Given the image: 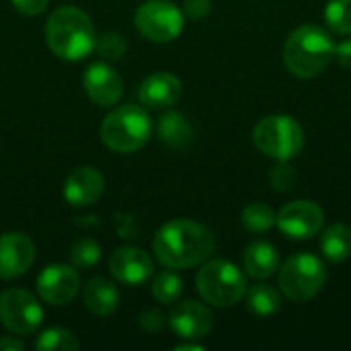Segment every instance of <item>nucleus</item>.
<instances>
[{
  "label": "nucleus",
  "instance_id": "nucleus-1",
  "mask_svg": "<svg viewBox=\"0 0 351 351\" xmlns=\"http://www.w3.org/2000/svg\"><path fill=\"white\" fill-rule=\"evenodd\" d=\"M214 249V234L204 224L189 218H177L162 224L152 241V251L167 269L202 265L210 259Z\"/></svg>",
  "mask_w": 351,
  "mask_h": 351
},
{
  "label": "nucleus",
  "instance_id": "nucleus-22",
  "mask_svg": "<svg viewBox=\"0 0 351 351\" xmlns=\"http://www.w3.org/2000/svg\"><path fill=\"white\" fill-rule=\"evenodd\" d=\"M247 308L257 317H274L282 308V294L269 284H255L245 292Z\"/></svg>",
  "mask_w": 351,
  "mask_h": 351
},
{
  "label": "nucleus",
  "instance_id": "nucleus-21",
  "mask_svg": "<svg viewBox=\"0 0 351 351\" xmlns=\"http://www.w3.org/2000/svg\"><path fill=\"white\" fill-rule=\"evenodd\" d=\"M158 138L173 148H185L193 138V128L183 113L169 111L158 119Z\"/></svg>",
  "mask_w": 351,
  "mask_h": 351
},
{
  "label": "nucleus",
  "instance_id": "nucleus-4",
  "mask_svg": "<svg viewBox=\"0 0 351 351\" xmlns=\"http://www.w3.org/2000/svg\"><path fill=\"white\" fill-rule=\"evenodd\" d=\"M152 134V119L140 105H123L101 123V140L113 152L130 154L142 150Z\"/></svg>",
  "mask_w": 351,
  "mask_h": 351
},
{
  "label": "nucleus",
  "instance_id": "nucleus-5",
  "mask_svg": "<svg viewBox=\"0 0 351 351\" xmlns=\"http://www.w3.org/2000/svg\"><path fill=\"white\" fill-rule=\"evenodd\" d=\"M195 288L204 302L218 308H230L245 298L247 276L226 259L204 261L195 276Z\"/></svg>",
  "mask_w": 351,
  "mask_h": 351
},
{
  "label": "nucleus",
  "instance_id": "nucleus-33",
  "mask_svg": "<svg viewBox=\"0 0 351 351\" xmlns=\"http://www.w3.org/2000/svg\"><path fill=\"white\" fill-rule=\"evenodd\" d=\"M335 60L339 66L351 68V39H343L335 45Z\"/></svg>",
  "mask_w": 351,
  "mask_h": 351
},
{
  "label": "nucleus",
  "instance_id": "nucleus-27",
  "mask_svg": "<svg viewBox=\"0 0 351 351\" xmlns=\"http://www.w3.org/2000/svg\"><path fill=\"white\" fill-rule=\"evenodd\" d=\"M101 259V247L93 239H80L72 247V263L78 269H90Z\"/></svg>",
  "mask_w": 351,
  "mask_h": 351
},
{
  "label": "nucleus",
  "instance_id": "nucleus-24",
  "mask_svg": "<svg viewBox=\"0 0 351 351\" xmlns=\"http://www.w3.org/2000/svg\"><path fill=\"white\" fill-rule=\"evenodd\" d=\"M183 294V280L175 271H160L152 280V296L160 304H173Z\"/></svg>",
  "mask_w": 351,
  "mask_h": 351
},
{
  "label": "nucleus",
  "instance_id": "nucleus-6",
  "mask_svg": "<svg viewBox=\"0 0 351 351\" xmlns=\"http://www.w3.org/2000/svg\"><path fill=\"white\" fill-rule=\"evenodd\" d=\"M327 282V267L313 253H294L280 265L278 286L290 302L304 304L321 294Z\"/></svg>",
  "mask_w": 351,
  "mask_h": 351
},
{
  "label": "nucleus",
  "instance_id": "nucleus-26",
  "mask_svg": "<svg viewBox=\"0 0 351 351\" xmlns=\"http://www.w3.org/2000/svg\"><path fill=\"white\" fill-rule=\"evenodd\" d=\"M325 23L337 35H351V0H329L325 6Z\"/></svg>",
  "mask_w": 351,
  "mask_h": 351
},
{
  "label": "nucleus",
  "instance_id": "nucleus-20",
  "mask_svg": "<svg viewBox=\"0 0 351 351\" xmlns=\"http://www.w3.org/2000/svg\"><path fill=\"white\" fill-rule=\"evenodd\" d=\"M321 253L331 263H343L351 257V228L335 222L321 234Z\"/></svg>",
  "mask_w": 351,
  "mask_h": 351
},
{
  "label": "nucleus",
  "instance_id": "nucleus-13",
  "mask_svg": "<svg viewBox=\"0 0 351 351\" xmlns=\"http://www.w3.org/2000/svg\"><path fill=\"white\" fill-rule=\"evenodd\" d=\"M82 86L86 97L99 107H113L121 101L123 80L121 76L105 62L90 64L82 76Z\"/></svg>",
  "mask_w": 351,
  "mask_h": 351
},
{
  "label": "nucleus",
  "instance_id": "nucleus-7",
  "mask_svg": "<svg viewBox=\"0 0 351 351\" xmlns=\"http://www.w3.org/2000/svg\"><path fill=\"white\" fill-rule=\"evenodd\" d=\"M306 142L304 128L290 115L276 113L257 121L253 128L255 148L274 160H294Z\"/></svg>",
  "mask_w": 351,
  "mask_h": 351
},
{
  "label": "nucleus",
  "instance_id": "nucleus-35",
  "mask_svg": "<svg viewBox=\"0 0 351 351\" xmlns=\"http://www.w3.org/2000/svg\"><path fill=\"white\" fill-rule=\"evenodd\" d=\"M175 351H204V346H199V343H181V346H177Z\"/></svg>",
  "mask_w": 351,
  "mask_h": 351
},
{
  "label": "nucleus",
  "instance_id": "nucleus-25",
  "mask_svg": "<svg viewBox=\"0 0 351 351\" xmlns=\"http://www.w3.org/2000/svg\"><path fill=\"white\" fill-rule=\"evenodd\" d=\"M35 348L43 351H74L80 348V343L72 331L62 327H51L37 337Z\"/></svg>",
  "mask_w": 351,
  "mask_h": 351
},
{
  "label": "nucleus",
  "instance_id": "nucleus-19",
  "mask_svg": "<svg viewBox=\"0 0 351 351\" xmlns=\"http://www.w3.org/2000/svg\"><path fill=\"white\" fill-rule=\"evenodd\" d=\"M243 267L253 280H267L280 269V253L271 243L255 241L243 253Z\"/></svg>",
  "mask_w": 351,
  "mask_h": 351
},
{
  "label": "nucleus",
  "instance_id": "nucleus-31",
  "mask_svg": "<svg viewBox=\"0 0 351 351\" xmlns=\"http://www.w3.org/2000/svg\"><path fill=\"white\" fill-rule=\"evenodd\" d=\"M183 10H185L187 16L199 21V19H204V16L210 14V10H212V0H185V2H183Z\"/></svg>",
  "mask_w": 351,
  "mask_h": 351
},
{
  "label": "nucleus",
  "instance_id": "nucleus-2",
  "mask_svg": "<svg viewBox=\"0 0 351 351\" xmlns=\"http://www.w3.org/2000/svg\"><path fill=\"white\" fill-rule=\"evenodd\" d=\"M284 64L290 74L302 80L317 78L335 58V41L321 25L296 27L284 43Z\"/></svg>",
  "mask_w": 351,
  "mask_h": 351
},
{
  "label": "nucleus",
  "instance_id": "nucleus-10",
  "mask_svg": "<svg viewBox=\"0 0 351 351\" xmlns=\"http://www.w3.org/2000/svg\"><path fill=\"white\" fill-rule=\"evenodd\" d=\"M276 226L292 241H308L321 234L325 226V212L313 199H294L278 212Z\"/></svg>",
  "mask_w": 351,
  "mask_h": 351
},
{
  "label": "nucleus",
  "instance_id": "nucleus-16",
  "mask_svg": "<svg viewBox=\"0 0 351 351\" xmlns=\"http://www.w3.org/2000/svg\"><path fill=\"white\" fill-rule=\"evenodd\" d=\"M105 191V177L95 167H78L64 181V197L72 206H90Z\"/></svg>",
  "mask_w": 351,
  "mask_h": 351
},
{
  "label": "nucleus",
  "instance_id": "nucleus-8",
  "mask_svg": "<svg viewBox=\"0 0 351 351\" xmlns=\"http://www.w3.org/2000/svg\"><path fill=\"white\" fill-rule=\"evenodd\" d=\"M136 29L154 43H169L183 31L185 19L181 8L171 0H148L136 10Z\"/></svg>",
  "mask_w": 351,
  "mask_h": 351
},
{
  "label": "nucleus",
  "instance_id": "nucleus-34",
  "mask_svg": "<svg viewBox=\"0 0 351 351\" xmlns=\"http://www.w3.org/2000/svg\"><path fill=\"white\" fill-rule=\"evenodd\" d=\"M25 343L21 339H16V335H6L0 337V351H23Z\"/></svg>",
  "mask_w": 351,
  "mask_h": 351
},
{
  "label": "nucleus",
  "instance_id": "nucleus-28",
  "mask_svg": "<svg viewBox=\"0 0 351 351\" xmlns=\"http://www.w3.org/2000/svg\"><path fill=\"white\" fill-rule=\"evenodd\" d=\"M298 175L296 169L290 165V160H278V165L269 171V183L276 191L286 193L296 187Z\"/></svg>",
  "mask_w": 351,
  "mask_h": 351
},
{
  "label": "nucleus",
  "instance_id": "nucleus-14",
  "mask_svg": "<svg viewBox=\"0 0 351 351\" xmlns=\"http://www.w3.org/2000/svg\"><path fill=\"white\" fill-rule=\"evenodd\" d=\"M35 261V245L23 232L0 237V280H14L29 271Z\"/></svg>",
  "mask_w": 351,
  "mask_h": 351
},
{
  "label": "nucleus",
  "instance_id": "nucleus-12",
  "mask_svg": "<svg viewBox=\"0 0 351 351\" xmlns=\"http://www.w3.org/2000/svg\"><path fill=\"white\" fill-rule=\"evenodd\" d=\"M169 325L177 333V337L187 341H197L210 335L214 327V315L206 304L197 300H185L171 311Z\"/></svg>",
  "mask_w": 351,
  "mask_h": 351
},
{
  "label": "nucleus",
  "instance_id": "nucleus-17",
  "mask_svg": "<svg viewBox=\"0 0 351 351\" xmlns=\"http://www.w3.org/2000/svg\"><path fill=\"white\" fill-rule=\"evenodd\" d=\"M183 84L171 72H154L142 80L138 97L140 103L148 109H167L181 99Z\"/></svg>",
  "mask_w": 351,
  "mask_h": 351
},
{
  "label": "nucleus",
  "instance_id": "nucleus-11",
  "mask_svg": "<svg viewBox=\"0 0 351 351\" xmlns=\"http://www.w3.org/2000/svg\"><path fill=\"white\" fill-rule=\"evenodd\" d=\"M80 292V276L76 267L56 263L45 267L37 278V294L49 306H66Z\"/></svg>",
  "mask_w": 351,
  "mask_h": 351
},
{
  "label": "nucleus",
  "instance_id": "nucleus-15",
  "mask_svg": "<svg viewBox=\"0 0 351 351\" xmlns=\"http://www.w3.org/2000/svg\"><path fill=\"white\" fill-rule=\"evenodd\" d=\"M111 276L128 286H142L154 274V263L150 255L138 247H121L113 251L109 259Z\"/></svg>",
  "mask_w": 351,
  "mask_h": 351
},
{
  "label": "nucleus",
  "instance_id": "nucleus-32",
  "mask_svg": "<svg viewBox=\"0 0 351 351\" xmlns=\"http://www.w3.org/2000/svg\"><path fill=\"white\" fill-rule=\"evenodd\" d=\"M10 2L21 14H27V16L41 14L49 4V0H10Z\"/></svg>",
  "mask_w": 351,
  "mask_h": 351
},
{
  "label": "nucleus",
  "instance_id": "nucleus-18",
  "mask_svg": "<svg viewBox=\"0 0 351 351\" xmlns=\"http://www.w3.org/2000/svg\"><path fill=\"white\" fill-rule=\"evenodd\" d=\"M82 300L95 317H111L119 308V290L107 278H90L82 288Z\"/></svg>",
  "mask_w": 351,
  "mask_h": 351
},
{
  "label": "nucleus",
  "instance_id": "nucleus-23",
  "mask_svg": "<svg viewBox=\"0 0 351 351\" xmlns=\"http://www.w3.org/2000/svg\"><path fill=\"white\" fill-rule=\"evenodd\" d=\"M276 218L278 214L274 212V208L265 202H255V204H249L243 214H241V222L243 226L253 232V234H263L267 230H271L276 226Z\"/></svg>",
  "mask_w": 351,
  "mask_h": 351
},
{
  "label": "nucleus",
  "instance_id": "nucleus-9",
  "mask_svg": "<svg viewBox=\"0 0 351 351\" xmlns=\"http://www.w3.org/2000/svg\"><path fill=\"white\" fill-rule=\"evenodd\" d=\"M0 323L12 335H33L43 323V308L37 298L21 288H10L0 294Z\"/></svg>",
  "mask_w": 351,
  "mask_h": 351
},
{
  "label": "nucleus",
  "instance_id": "nucleus-29",
  "mask_svg": "<svg viewBox=\"0 0 351 351\" xmlns=\"http://www.w3.org/2000/svg\"><path fill=\"white\" fill-rule=\"evenodd\" d=\"M105 60H119L125 56V49H128V43L123 39V35L119 33H113V31H107L103 33L101 37H97V47H95Z\"/></svg>",
  "mask_w": 351,
  "mask_h": 351
},
{
  "label": "nucleus",
  "instance_id": "nucleus-30",
  "mask_svg": "<svg viewBox=\"0 0 351 351\" xmlns=\"http://www.w3.org/2000/svg\"><path fill=\"white\" fill-rule=\"evenodd\" d=\"M167 323V317L160 311H146L140 315V327L148 333H158Z\"/></svg>",
  "mask_w": 351,
  "mask_h": 351
},
{
  "label": "nucleus",
  "instance_id": "nucleus-3",
  "mask_svg": "<svg viewBox=\"0 0 351 351\" xmlns=\"http://www.w3.org/2000/svg\"><path fill=\"white\" fill-rule=\"evenodd\" d=\"M47 47L66 62H78L97 47L95 25L76 6L56 8L45 23Z\"/></svg>",
  "mask_w": 351,
  "mask_h": 351
}]
</instances>
